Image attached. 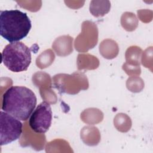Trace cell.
<instances>
[{"mask_svg":"<svg viewBox=\"0 0 153 153\" xmlns=\"http://www.w3.org/2000/svg\"><path fill=\"white\" fill-rule=\"evenodd\" d=\"M35 94L25 86H11L3 94L1 109L21 121H26L36 105Z\"/></svg>","mask_w":153,"mask_h":153,"instance_id":"cell-1","label":"cell"},{"mask_svg":"<svg viewBox=\"0 0 153 153\" xmlns=\"http://www.w3.org/2000/svg\"><path fill=\"white\" fill-rule=\"evenodd\" d=\"M32 27L31 21L26 13L19 10H1L0 35L10 42L25 38Z\"/></svg>","mask_w":153,"mask_h":153,"instance_id":"cell-2","label":"cell"},{"mask_svg":"<svg viewBox=\"0 0 153 153\" xmlns=\"http://www.w3.org/2000/svg\"><path fill=\"white\" fill-rule=\"evenodd\" d=\"M2 62L14 72L26 71L31 63V51L24 43L17 41L7 44L1 53Z\"/></svg>","mask_w":153,"mask_h":153,"instance_id":"cell-3","label":"cell"},{"mask_svg":"<svg viewBox=\"0 0 153 153\" xmlns=\"http://www.w3.org/2000/svg\"><path fill=\"white\" fill-rule=\"evenodd\" d=\"M0 145H7L20 138L23 124L19 120L3 111L0 112Z\"/></svg>","mask_w":153,"mask_h":153,"instance_id":"cell-4","label":"cell"},{"mask_svg":"<svg viewBox=\"0 0 153 153\" xmlns=\"http://www.w3.org/2000/svg\"><path fill=\"white\" fill-rule=\"evenodd\" d=\"M52 111L49 103L44 101L39 104L30 116L29 124L30 128L36 133H46L51 126Z\"/></svg>","mask_w":153,"mask_h":153,"instance_id":"cell-5","label":"cell"}]
</instances>
